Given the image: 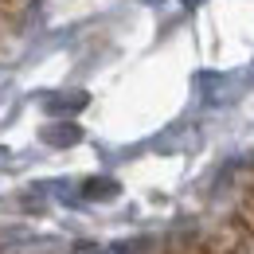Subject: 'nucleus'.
<instances>
[{"label":"nucleus","mask_w":254,"mask_h":254,"mask_svg":"<svg viewBox=\"0 0 254 254\" xmlns=\"http://www.w3.org/2000/svg\"><path fill=\"white\" fill-rule=\"evenodd\" d=\"M43 141H47L51 149H70V145L82 141V129L74 126V122H55V126L43 129Z\"/></svg>","instance_id":"nucleus-1"},{"label":"nucleus","mask_w":254,"mask_h":254,"mask_svg":"<svg viewBox=\"0 0 254 254\" xmlns=\"http://www.w3.org/2000/svg\"><path fill=\"white\" fill-rule=\"evenodd\" d=\"M86 106V94H59V98H47V110L51 114H63V110H82Z\"/></svg>","instance_id":"nucleus-2"},{"label":"nucleus","mask_w":254,"mask_h":254,"mask_svg":"<svg viewBox=\"0 0 254 254\" xmlns=\"http://www.w3.org/2000/svg\"><path fill=\"white\" fill-rule=\"evenodd\" d=\"M114 191H118V184H114V180H86V184H82V195H90V199L114 195Z\"/></svg>","instance_id":"nucleus-3"}]
</instances>
